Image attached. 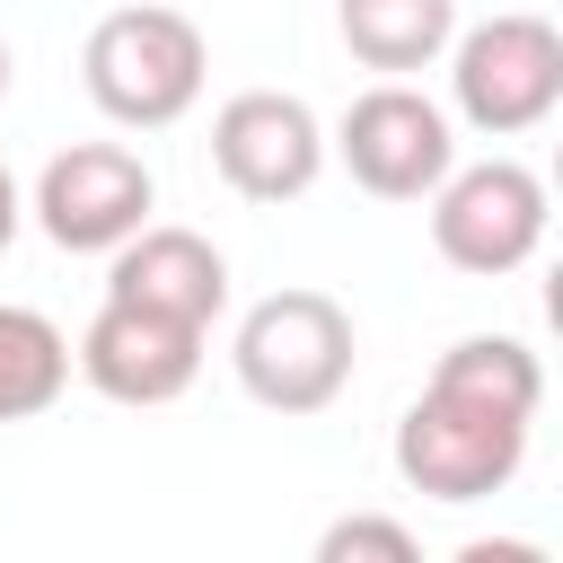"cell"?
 I'll return each mask as SVG.
<instances>
[{
    "label": "cell",
    "mask_w": 563,
    "mask_h": 563,
    "mask_svg": "<svg viewBox=\"0 0 563 563\" xmlns=\"http://www.w3.org/2000/svg\"><path fill=\"white\" fill-rule=\"evenodd\" d=\"M545 405V369L519 334H466L440 352L431 387L396 422V475L422 501H493L528 466V422Z\"/></svg>",
    "instance_id": "cell-1"
},
{
    "label": "cell",
    "mask_w": 563,
    "mask_h": 563,
    "mask_svg": "<svg viewBox=\"0 0 563 563\" xmlns=\"http://www.w3.org/2000/svg\"><path fill=\"white\" fill-rule=\"evenodd\" d=\"M79 79L97 97L106 123L123 132H167L176 114H194L202 79H211V44L185 9H158V0H132V9H106L88 26V53H79Z\"/></svg>",
    "instance_id": "cell-2"
},
{
    "label": "cell",
    "mask_w": 563,
    "mask_h": 563,
    "mask_svg": "<svg viewBox=\"0 0 563 563\" xmlns=\"http://www.w3.org/2000/svg\"><path fill=\"white\" fill-rule=\"evenodd\" d=\"M229 361L264 413H325L352 387V317L325 290H273L238 317Z\"/></svg>",
    "instance_id": "cell-3"
},
{
    "label": "cell",
    "mask_w": 563,
    "mask_h": 563,
    "mask_svg": "<svg viewBox=\"0 0 563 563\" xmlns=\"http://www.w3.org/2000/svg\"><path fill=\"white\" fill-rule=\"evenodd\" d=\"M449 106L484 141L537 132L563 106V35H554V18L501 9V18H484L466 35H449Z\"/></svg>",
    "instance_id": "cell-4"
},
{
    "label": "cell",
    "mask_w": 563,
    "mask_h": 563,
    "mask_svg": "<svg viewBox=\"0 0 563 563\" xmlns=\"http://www.w3.org/2000/svg\"><path fill=\"white\" fill-rule=\"evenodd\" d=\"M422 202H431V246H440V264H457V273H475V282H501V273H519V264L545 246V185H537V167H519V158L449 167Z\"/></svg>",
    "instance_id": "cell-5"
},
{
    "label": "cell",
    "mask_w": 563,
    "mask_h": 563,
    "mask_svg": "<svg viewBox=\"0 0 563 563\" xmlns=\"http://www.w3.org/2000/svg\"><path fill=\"white\" fill-rule=\"evenodd\" d=\"M334 158L352 167L361 194H378V202H422V194L457 167V132H449V114H440L422 88L378 79V88H361V97L343 106Z\"/></svg>",
    "instance_id": "cell-6"
},
{
    "label": "cell",
    "mask_w": 563,
    "mask_h": 563,
    "mask_svg": "<svg viewBox=\"0 0 563 563\" xmlns=\"http://www.w3.org/2000/svg\"><path fill=\"white\" fill-rule=\"evenodd\" d=\"M150 202H158V185H150L141 150H123V141H70V150L44 158L26 211H35V229L62 255H114L150 220Z\"/></svg>",
    "instance_id": "cell-7"
},
{
    "label": "cell",
    "mask_w": 563,
    "mask_h": 563,
    "mask_svg": "<svg viewBox=\"0 0 563 563\" xmlns=\"http://www.w3.org/2000/svg\"><path fill=\"white\" fill-rule=\"evenodd\" d=\"M211 167L246 202H299L325 176V123L290 88H238L211 114Z\"/></svg>",
    "instance_id": "cell-8"
},
{
    "label": "cell",
    "mask_w": 563,
    "mask_h": 563,
    "mask_svg": "<svg viewBox=\"0 0 563 563\" xmlns=\"http://www.w3.org/2000/svg\"><path fill=\"white\" fill-rule=\"evenodd\" d=\"M202 325L185 317H158V308H132V299H106L79 334V378L106 396V405H176L194 378H202Z\"/></svg>",
    "instance_id": "cell-9"
},
{
    "label": "cell",
    "mask_w": 563,
    "mask_h": 563,
    "mask_svg": "<svg viewBox=\"0 0 563 563\" xmlns=\"http://www.w3.org/2000/svg\"><path fill=\"white\" fill-rule=\"evenodd\" d=\"M106 299H132V308H158V317H185V325H220L229 308V255L202 238V229H132L106 264Z\"/></svg>",
    "instance_id": "cell-10"
},
{
    "label": "cell",
    "mask_w": 563,
    "mask_h": 563,
    "mask_svg": "<svg viewBox=\"0 0 563 563\" xmlns=\"http://www.w3.org/2000/svg\"><path fill=\"white\" fill-rule=\"evenodd\" d=\"M334 26H343V44H352L361 70L405 79V70H431L449 53L457 0H334Z\"/></svg>",
    "instance_id": "cell-11"
},
{
    "label": "cell",
    "mask_w": 563,
    "mask_h": 563,
    "mask_svg": "<svg viewBox=\"0 0 563 563\" xmlns=\"http://www.w3.org/2000/svg\"><path fill=\"white\" fill-rule=\"evenodd\" d=\"M70 387V343L44 308H0V431L53 413Z\"/></svg>",
    "instance_id": "cell-12"
},
{
    "label": "cell",
    "mask_w": 563,
    "mask_h": 563,
    "mask_svg": "<svg viewBox=\"0 0 563 563\" xmlns=\"http://www.w3.org/2000/svg\"><path fill=\"white\" fill-rule=\"evenodd\" d=\"M361 554H378V563H422V545H413V528H396V519H334L325 537H317V563H361Z\"/></svg>",
    "instance_id": "cell-13"
},
{
    "label": "cell",
    "mask_w": 563,
    "mask_h": 563,
    "mask_svg": "<svg viewBox=\"0 0 563 563\" xmlns=\"http://www.w3.org/2000/svg\"><path fill=\"white\" fill-rule=\"evenodd\" d=\"M18 220H26V202H18V176L0 167V255H9V238H18Z\"/></svg>",
    "instance_id": "cell-14"
},
{
    "label": "cell",
    "mask_w": 563,
    "mask_h": 563,
    "mask_svg": "<svg viewBox=\"0 0 563 563\" xmlns=\"http://www.w3.org/2000/svg\"><path fill=\"white\" fill-rule=\"evenodd\" d=\"M0 97H9V35H0Z\"/></svg>",
    "instance_id": "cell-15"
}]
</instances>
